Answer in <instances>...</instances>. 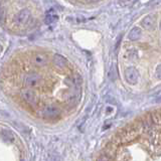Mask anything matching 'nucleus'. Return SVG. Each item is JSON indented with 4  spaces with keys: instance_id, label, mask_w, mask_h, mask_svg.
Listing matches in <instances>:
<instances>
[{
    "instance_id": "obj_1",
    "label": "nucleus",
    "mask_w": 161,
    "mask_h": 161,
    "mask_svg": "<svg viewBox=\"0 0 161 161\" xmlns=\"http://www.w3.org/2000/svg\"><path fill=\"white\" fill-rule=\"evenodd\" d=\"M43 78L37 73L26 74L23 78V84L28 88H40L43 85Z\"/></svg>"
},
{
    "instance_id": "obj_10",
    "label": "nucleus",
    "mask_w": 161,
    "mask_h": 161,
    "mask_svg": "<svg viewBox=\"0 0 161 161\" xmlns=\"http://www.w3.org/2000/svg\"><path fill=\"white\" fill-rule=\"evenodd\" d=\"M1 136L6 142H13L14 141V136L13 134L11 133L8 130H2L1 131Z\"/></svg>"
},
{
    "instance_id": "obj_12",
    "label": "nucleus",
    "mask_w": 161,
    "mask_h": 161,
    "mask_svg": "<svg viewBox=\"0 0 161 161\" xmlns=\"http://www.w3.org/2000/svg\"><path fill=\"white\" fill-rule=\"evenodd\" d=\"M109 78H110L112 80H116L117 78V71H116V67H111L110 71H109Z\"/></svg>"
},
{
    "instance_id": "obj_15",
    "label": "nucleus",
    "mask_w": 161,
    "mask_h": 161,
    "mask_svg": "<svg viewBox=\"0 0 161 161\" xmlns=\"http://www.w3.org/2000/svg\"><path fill=\"white\" fill-rule=\"evenodd\" d=\"M1 49H2V47H1V45H0V53H1Z\"/></svg>"
},
{
    "instance_id": "obj_11",
    "label": "nucleus",
    "mask_w": 161,
    "mask_h": 161,
    "mask_svg": "<svg viewBox=\"0 0 161 161\" xmlns=\"http://www.w3.org/2000/svg\"><path fill=\"white\" fill-rule=\"evenodd\" d=\"M58 20V15L53 14V12H51V13H47L46 17H45V23L46 24H53V22H56V21Z\"/></svg>"
},
{
    "instance_id": "obj_4",
    "label": "nucleus",
    "mask_w": 161,
    "mask_h": 161,
    "mask_svg": "<svg viewBox=\"0 0 161 161\" xmlns=\"http://www.w3.org/2000/svg\"><path fill=\"white\" fill-rule=\"evenodd\" d=\"M21 99L23 100L24 102H26L27 104L31 106H35L38 102V98H37V95L35 94V92H33L32 90H23L21 92Z\"/></svg>"
},
{
    "instance_id": "obj_9",
    "label": "nucleus",
    "mask_w": 161,
    "mask_h": 161,
    "mask_svg": "<svg viewBox=\"0 0 161 161\" xmlns=\"http://www.w3.org/2000/svg\"><path fill=\"white\" fill-rule=\"evenodd\" d=\"M140 35H141L140 28L135 26L134 28H132V29L130 30L129 34H128V38H129L131 41H136L140 38Z\"/></svg>"
},
{
    "instance_id": "obj_8",
    "label": "nucleus",
    "mask_w": 161,
    "mask_h": 161,
    "mask_svg": "<svg viewBox=\"0 0 161 161\" xmlns=\"http://www.w3.org/2000/svg\"><path fill=\"white\" fill-rule=\"evenodd\" d=\"M141 25L147 30L154 29V20H153V18H152V16H150V15L145 16L144 18L142 19V21H141Z\"/></svg>"
},
{
    "instance_id": "obj_5",
    "label": "nucleus",
    "mask_w": 161,
    "mask_h": 161,
    "mask_svg": "<svg viewBox=\"0 0 161 161\" xmlns=\"http://www.w3.org/2000/svg\"><path fill=\"white\" fill-rule=\"evenodd\" d=\"M125 79L129 84L131 85H136L138 83V79H139V73L135 67H130L128 69H125Z\"/></svg>"
},
{
    "instance_id": "obj_3",
    "label": "nucleus",
    "mask_w": 161,
    "mask_h": 161,
    "mask_svg": "<svg viewBox=\"0 0 161 161\" xmlns=\"http://www.w3.org/2000/svg\"><path fill=\"white\" fill-rule=\"evenodd\" d=\"M60 114V110L58 107H56V105L49 104L46 105L42 110V116L45 119H54L58 118Z\"/></svg>"
},
{
    "instance_id": "obj_6",
    "label": "nucleus",
    "mask_w": 161,
    "mask_h": 161,
    "mask_svg": "<svg viewBox=\"0 0 161 161\" xmlns=\"http://www.w3.org/2000/svg\"><path fill=\"white\" fill-rule=\"evenodd\" d=\"M32 62L37 67H44L49 64V56L42 53H35L32 54Z\"/></svg>"
},
{
    "instance_id": "obj_14",
    "label": "nucleus",
    "mask_w": 161,
    "mask_h": 161,
    "mask_svg": "<svg viewBox=\"0 0 161 161\" xmlns=\"http://www.w3.org/2000/svg\"><path fill=\"white\" fill-rule=\"evenodd\" d=\"M160 66L157 67V69H156V76H157V79H160L161 78V74H160Z\"/></svg>"
},
{
    "instance_id": "obj_13",
    "label": "nucleus",
    "mask_w": 161,
    "mask_h": 161,
    "mask_svg": "<svg viewBox=\"0 0 161 161\" xmlns=\"http://www.w3.org/2000/svg\"><path fill=\"white\" fill-rule=\"evenodd\" d=\"M97 161H110V158H109L107 155H101L97 159Z\"/></svg>"
},
{
    "instance_id": "obj_7",
    "label": "nucleus",
    "mask_w": 161,
    "mask_h": 161,
    "mask_svg": "<svg viewBox=\"0 0 161 161\" xmlns=\"http://www.w3.org/2000/svg\"><path fill=\"white\" fill-rule=\"evenodd\" d=\"M53 62L54 66L60 69H66L67 66V60L62 56H60V54H54L53 58Z\"/></svg>"
},
{
    "instance_id": "obj_2",
    "label": "nucleus",
    "mask_w": 161,
    "mask_h": 161,
    "mask_svg": "<svg viewBox=\"0 0 161 161\" xmlns=\"http://www.w3.org/2000/svg\"><path fill=\"white\" fill-rule=\"evenodd\" d=\"M31 21V13L27 9H21L15 16V26L24 27L27 26Z\"/></svg>"
}]
</instances>
